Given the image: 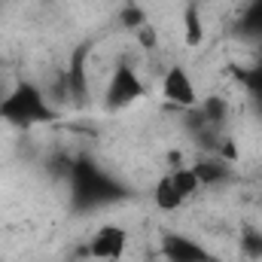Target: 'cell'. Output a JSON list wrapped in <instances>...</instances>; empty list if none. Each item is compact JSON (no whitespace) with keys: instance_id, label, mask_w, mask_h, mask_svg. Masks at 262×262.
<instances>
[{"instance_id":"1","label":"cell","mask_w":262,"mask_h":262,"mask_svg":"<svg viewBox=\"0 0 262 262\" xmlns=\"http://www.w3.org/2000/svg\"><path fill=\"white\" fill-rule=\"evenodd\" d=\"M0 119L9 125H18V128L40 125V122L55 119V107L46 101V95L34 82L18 79L12 89H6V95L0 101Z\"/></svg>"},{"instance_id":"2","label":"cell","mask_w":262,"mask_h":262,"mask_svg":"<svg viewBox=\"0 0 262 262\" xmlns=\"http://www.w3.org/2000/svg\"><path fill=\"white\" fill-rule=\"evenodd\" d=\"M137 98H143V82H140V76H137L128 64H119L113 70L110 82H107L104 104H107L110 110H122V107L134 104Z\"/></svg>"},{"instance_id":"3","label":"cell","mask_w":262,"mask_h":262,"mask_svg":"<svg viewBox=\"0 0 262 262\" xmlns=\"http://www.w3.org/2000/svg\"><path fill=\"white\" fill-rule=\"evenodd\" d=\"M162 95L168 104L180 107V110H192L198 107V92H195V82L189 76V70L180 64L168 67V73L162 76Z\"/></svg>"},{"instance_id":"4","label":"cell","mask_w":262,"mask_h":262,"mask_svg":"<svg viewBox=\"0 0 262 262\" xmlns=\"http://www.w3.org/2000/svg\"><path fill=\"white\" fill-rule=\"evenodd\" d=\"M125 247H128L125 229L116 226V223H107V226H101L92 235V241H89L85 250H89V256H95V259H101V262H116L125 256Z\"/></svg>"},{"instance_id":"5","label":"cell","mask_w":262,"mask_h":262,"mask_svg":"<svg viewBox=\"0 0 262 262\" xmlns=\"http://www.w3.org/2000/svg\"><path fill=\"white\" fill-rule=\"evenodd\" d=\"M162 256L165 262H220L204 244L180 232H168L162 238Z\"/></svg>"},{"instance_id":"6","label":"cell","mask_w":262,"mask_h":262,"mask_svg":"<svg viewBox=\"0 0 262 262\" xmlns=\"http://www.w3.org/2000/svg\"><path fill=\"white\" fill-rule=\"evenodd\" d=\"M195 174L201 180V186H210V183H223L229 177V168H226V159H213V156H201L195 165Z\"/></svg>"},{"instance_id":"7","label":"cell","mask_w":262,"mask_h":262,"mask_svg":"<svg viewBox=\"0 0 262 262\" xmlns=\"http://www.w3.org/2000/svg\"><path fill=\"white\" fill-rule=\"evenodd\" d=\"M168 177H171V183H174L177 195L183 198V201H189V198L201 189V180H198V174H195V168H192V165L171 168V174H168Z\"/></svg>"},{"instance_id":"8","label":"cell","mask_w":262,"mask_h":262,"mask_svg":"<svg viewBox=\"0 0 262 262\" xmlns=\"http://www.w3.org/2000/svg\"><path fill=\"white\" fill-rule=\"evenodd\" d=\"M152 201H156V207H159V210H165V213H171V210L183 207V198L177 195V189H174V183H171V177H168V174H165L162 180H156Z\"/></svg>"},{"instance_id":"9","label":"cell","mask_w":262,"mask_h":262,"mask_svg":"<svg viewBox=\"0 0 262 262\" xmlns=\"http://www.w3.org/2000/svg\"><path fill=\"white\" fill-rule=\"evenodd\" d=\"M198 113H201L204 125H213V128H220V125L229 119V104H226L223 98L210 95V98H204V104L198 107Z\"/></svg>"},{"instance_id":"10","label":"cell","mask_w":262,"mask_h":262,"mask_svg":"<svg viewBox=\"0 0 262 262\" xmlns=\"http://www.w3.org/2000/svg\"><path fill=\"white\" fill-rule=\"evenodd\" d=\"M183 31H186V43L189 46H198L204 40V25L198 18V6H186V12H183Z\"/></svg>"},{"instance_id":"11","label":"cell","mask_w":262,"mask_h":262,"mask_svg":"<svg viewBox=\"0 0 262 262\" xmlns=\"http://www.w3.org/2000/svg\"><path fill=\"white\" fill-rule=\"evenodd\" d=\"M241 244H244V253L247 256H262V235L259 232H247Z\"/></svg>"},{"instance_id":"12","label":"cell","mask_w":262,"mask_h":262,"mask_svg":"<svg viewBox=\"0 0 262 262\" xmlns=\"http://www.w3.org/2000/svg\"><path fill=\"white\" fill-rule=\"evenodd\" d=\"M143 21H146V15H143L137 6H128V9L122 12V25H125V28H143Z\"/></svg>"}]
</instances>
